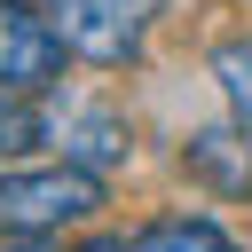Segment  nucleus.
Returning a JSON list of instances; mask_svg holds the SVG:
<instances>
[{
  "label": "nucleus",
  "instance_id": "f257e3e1",
  "mask_svg": "<svg viewBox=\"0 0 252 252\" xmlns=\"http://www.w3.org/2000/svg\"><path fill=\"white\" fill-rule=\"evenodd\" d=\"M102 213V181L87 165H39V173H0V236H55Z\"/></svg>",
  "mask_w": 252,
  "mask_h": 252
},
{
  "label": "nucleus",
  "instance_id": "f03ea898",
  "mask_svg": "<svg viewBox=\"0 0 252 252\" xmlns=\"http://www.w3.org/2000/svg\"><path fill=\"white\" fill-rule=\"evenodd\" d=\"M150 8L158 0H47V24L63 39V55H79V63H126L142 47Z\"/></svg>",
  "mask_w": 252,
  "mask_h": 252
},
{
  "label": "nucleus",
  "instance_id": "7ed1b4c3",
  "mask_svg": "<svg viewBox=\"0 0 252 252\" xmlns=\"http://www.w3.org/2000/svg\"><path fill=\"white\" fill-rule=\"evenodd\" d=\"M55 71H63V39H55V24L32 16V8H8V0H0V94H39Z\"/></svg>",
  "mask_w": 252,
  "mask_h": 252
},
{
  "label": "nucleus",
  "instance_id": "20e7f679",
  "mask_svg": "<svg viewBox=\"0 0 252 252\" xmlns=\"http://www.w3.org/2000/svg\"><path fill=\"white\" fill-rule=\"evenodd\" d=\"M39 134H55L63 165H87V173H102V165H118V158H126V118H110V110H94V102L39 118Z\"/></svg>",
  "mask_w": 252,
  "mask_h": 252
},
{
  "label": "nucleus",
  "instance_id": "39448f33",
  "mask_svg": "<svg viewBox=\"0 0 252 252\" xmlns=\"http://www.w3.org/2000/svg\"><path fill=\"white\" fill-rule=\"evenodd\" d=\"M118 252H236V236L213 228V220H158V228H142V236L118 244Z\"/></svg>",
  "mask_w": 252,
  "mask_h": 252
},
{
  "label": "nucleus",
  "instance_id": "423d86ee",
  "mask_svg": "<svg viewBox=\"0 0 252 252\" xmlns=\"http://www.w3.org/2000/svg\"><path fill=\"white\" fill-rule=\"evenodd\" d=\"M213 79H220V94H228L236 126L252 134V39H228V47L213 55Z\"/></svg>",
  "mask_w": 252,
  "mask_h": 252
},
{
  "label": "nucleus",
  "instance_id": "0eeeda50",
  "mask_svg": "<svg viewBox=\"0 0 252 252\" xmlns=\"http://www.w3.org/2000/svg\"><path fill=\"white\" fill-rule=\"evenodd\" d=\"M228 150H236V134H220V126H213V134H197V142H189V165H197V173H213L220 189H252V158L236 165Z\"/></svg>",
  "mask_w": 252,
  "mask_h": 252
},
{
  "label": "nucleus",
  "instance_id": "6e6552de",
  "mask_svg": "<svg viewBox=\"0 0 252 252\" xmlns=\"http://www.w3.org/2000/svg\"><path fill=\"white\" fill-rule=\"evenodd\" d=\"M32 142H39V110L0 102V150H32Z\"/></svg>",
  "mask_w": 252,
  "mask_h": 252
},
{
  "label": "nucleus",
  "instance_id": "1a4fd4ad",
  "mask_svg": "<svg viewBox=\"0 0 252 252\" xmlns=\"http://www.w3.org/2000/svg\"><path fill=\"white\" fill-rule=\"evenodd\" d=\"M0 252H39V244H32V236H16V244H0Z\"/></svg>",
  "mask_w": 252,
  "mask_h": 252
},
{
  "label": "nucleus",
  "instance_id": "9d476101",
  "mask_svg": "<svg viewBox=\"0 0 252 252\" xmlns=\"http://www.w3.org/2000/svg\"><path fill=\"white\" fill-rule=\"evenodd\" d=\"M87 252H118V244H87Z\"/></svg>",
  "mask_w": 252,
  "mask_h": 252
}]
</instances>
